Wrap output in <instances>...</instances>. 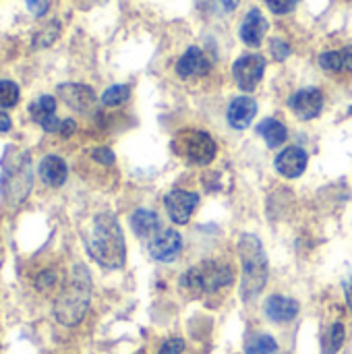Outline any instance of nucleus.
I'll return each mask as SVG.
<instances>
[{
    "label": "nucleus",
    "mask_w": 352,
    "mask_h": 354,
    "mask_svg": "<svg viewBox=\"0 0 352 354\" xmlns=\"http://www.w3.org/2000/svg\"><path fill=\"white\" fill-rule=\"evenodd\" d=\"M183 351H185V340L172 338V340H168V342L162 344V348H160L158 354H183Z\"/></svg>",
    "instance_id": "obj_30"
},
{
    "label": "nucleus",
    "mask_w": 352,
    "mask_h": 354,
    "mask_svg": "<svg viewBox=\"0 0 352 354\" xmlns=\"http://www.w3.org/2000/svg\"><path fill=\"white\" fill-rule=\"evenodd\" d=\"M91 301V276L83 263H77L66 282L60 288V295L54 303V317L58 324L73 328L83 322Z\"/></svg>",
    "instance_id": "obj_2"
},
{
    "label": "nucleus",
    "mask_w": 352,
    "mask_h": 354,
    "mask_svg": "<svg viewBox=\"0 0 352 354\" xmlns=\"http://www.w3.org/2000/svg\"><path fill=\"white\" fill-rule=\"evenodd\" d=\"M147 251H149L151 259L170 263L183 251V236L176 230H160L154 239H149Z\"/></svg>",
    "instance_id": "obj_9"
},
{
    "label": "nucleus",
    "mask_w": 352,
    "mask_h": 354,
    "mask_svg": "<svg viewBox=\"0 0 352 354\" xmlns=\"http://www.w3.org/2000/svg\"><path fill=\"white\" fill-rule=\"evenodd\" d=\"M25 2H27V8L31 10V15H35V17H44L48 10V0H25Z\"/></svg>",
    "instance_id": "obj_32"
},
{
    "label": "nucleus",
    "mask_w": 352,
    "mask_h": 354,
    "mask_svg": "<svg viewBox=\"0 0 352 354\" xmlns=\"http://www.w3.org/2000/svg\"><path fill=\"white\" fill-rule=\"evenodd\" d=\"M172 149L176 156H180L197 166H207L210 162H214L216 151H218L212 135L205 131H195V129L180 131L172 141Z\"/></svg>",
    "instance_id": "obj_6"
},
{
    "label": "nucleus",
    "mask_w": 352,
    "mask_h": 354,
    "mask_svg": "<svg viewBox=\"0 0 352 354\" xmlns=\"http://www.w3.org/2000/svg\"><path fill=\"white\" fill-rule=\"evenodd\" d=\"M257 133L263 137L268 147H280L286 141V127L280 120H276V118H266L257 127Z\"/></svg>",
    "instance_id": "obj_19"
},
{
    "label": "nucleus",
    "mask_w": 352,
    "mask_h": 354,
    "mask_svg": "<svg viewBox=\"0 0 352 354\" xmlns=\"http://www.w3.org/2000/svg\"><path fill=\"white\" fill-rule=\"evenodd\" d=\"M342 344H344V326H342V324H334V326L330 328V334L326 336L324 354H336L340 351Z\"/></svg>",
    "instance_id": "obj_23"
},
{
    "label": "nucleus",
    "mask_w": 352,
    "mask_h": 354,
    "mask_svg": "<svg viewBox=\"0 0 352 354\" xmlns=\"http://www.w3.org/2000/svg\"><path fill=\"white\" fill-rule=\"evenodd\" d=\"M270 50H272V56L276 58V60H286L288 56H290V46L284 41V39H272V44H270Z\"/></svg>",
    "instance_id": "obj_29"
},
{
    "label": "nucleus",
    "mask_w": 352,
    "mask_h": 354,
    "mask_svg": "<svg viewBox=\"0 0 352 354\" xmlns=\"http://www.w3.org/2000/svg\"><path fill=\"white\" fill-rule=\"evenodd\" d=\"M87 253L106 270H118L124 266L127 247L120 224L112 214H100L93 218L91 228L85 236Z\"/></svg>",
    "instance_id": "obj_1"
},
{
    "label": "nucleus",
    "mask_w": 352,
    "mask_h": 354,
    "mask_svg": "<svg viewBox=\"0 0 352 354\" xmlns=\"http://www.w3.org/2000/svg\"><path fill=\"white\" fill-rule=\"evenodd\" d=\"M10 127H12V122H10V118H8V114L0 112V133L10 131Z\"/></svg>",
    "instance_id": "obj_36"
},
{
    "label": "nucleus",
    "mask_w": 352,
    "mask_h": 354,
    "mask_svg": "<svg viewBox=\"0 0 352 354\" xmlns=\"http://www.w3.org/2000/svg\"><path fill=\"white\" fill-rule=\"evenodd\" d=\"M164 203L174 224H187L199 203V195L189 191H172L170 195H166Z\"/></svg>",
    "instance_id": "obj_11"
},
{
    "label": "nucleus",
    "mask_w": 352,
    "mask_h": 354,
    "mask_svg": "<svg viewBox=\"0 0 352 354\" xmlns=\"http://www.w3.org/2000/svg\"><path fill=\"white\" fill-rule=\"evenodd\" d=\"M29 114H31V118L41 127L44 122H48L50 118L56 116V100H54L52 95H39L37 100L31 102Z\"/></svg>",
    "instance_id": "obj_20"
},
{
    "label": "nucleus",
    "mask_w": 352,
    "mask_h": 354,
    "mask_svg": "<svg viewBox=\"0 0 352 354\" xmlns=\"http://www.w3.org/2000/svg\"><path fill=\"white\" fill-rule=\"evenodd\" d=\"M239 2L241 0H216V8H220V12H232Z\"/></svg>",
    "instance_id": "obj_35"
},
{
    "label": "nucleus",
    "mask_w": 352,
    "mask_h": 354,
    "mask_svg": "<svg viewBox=\"0 0 352 354\" xmlns=\"http://www.w3.org/2000/svg\"><path fill=\"white\" fill-rule=\"evenodd\" d=\"M239 251L243 263L241 295L245 301H251L263 290L268 282V257L263 253L261 241L255 234H243L239 243Z\"/></svg>",
    "instance_id": "obj_4"
},
{
    "label": "nucleus",
    "mask_w": 352,
    "mask_h": 354,
    "mask_svg": "<svg viewBox=\"0 0 352 354\" xmlns=\"http://www.w3.org/2000/svg\"><path fill=\"white\" fill-rule=\"evenodd\" d=\"M58 97L71 108L81 114H89L95 108V91L83 83H62L56 89Z\"/></svg>",
    "instance_id": "obj_8"
},
{
    "label": "nucleus",
    "mask_w": 352,
    "mask_h": 354,
    "mask_svg": "<svg viewBox=\"0 0 352 354\" xmlns=\"http://www.w3.org/2000/svg\"><path fill=\"white\" fill-rule=\"evenodd\" d=\"M75 131H77V124H75V120H71V118H64V120H62V124H60V131H58V133H60L62 137H71Z\"/></svg>",
    "instance_id": "obj_34"
},
{
    "label": "nucleus",
    "mask_w": 352,
    "mask_h": 354,
    "mask_svg": "<svg viewBox=\"0 0 352 354\" xmlns=\"http://www.w3.org/2000/svg\"><path fill=\"white\" fill-rule=\"evenodd\" d=\"M299 303L295 299H288V297H280V295H274L268 299L263 311L268 315V319H272L274 324H286V322H293L297 315H299Z\"/></svg>",
    "instance_id": "obj_16"
},
{
    "label": "nucleus",
    "mask_w": 352,
    "mask_h": 354,
    "mask_svg": "<svg viewBox=\"0 0 352 354\" xmlns=\"http://www.w3.org/2000/svg\"><path fill=\"white\" fill-rule=\"evenodd\" d=\"M19 102V87L12 81L0 79V108H15Z\"/></svg>",
    "instance_id": "obj_24"
},
{
    "label": "nucleus",
    "mask_w": 352,
    "mask_h": 354,
    "mask_svg": "<svg viewBox=\"0 0 352 354\" xmlns=\"http://www.w3.org/2000/svg\"><path fill=\"white\" fill-rule=\"evenodd\" d=\"M342 52V73H352V46H346Z\"/></svg>",
    "instance_id": "obj_33"
},
{
    "label": "nucleus",
    "mask_w": 352,
    "mask_h": 354,
    "mask_svg": "<svg viewBox=\"0 0 352 354\" xmlns=\"http://www.w3.org/2000/svg\"><path fill=\"white\" fill-rule=\"evenodd\" d=\"M56 284H58V276H56V272H52V270H46V272H41V274L35 278V288H37L39 292H50Z\"/></svg>",
    "instance_id": "obj_27"
},
{
    "label": "nucleus",
    "mask_w": 352,
    "mask_h": 354,
    "mask_svg": "<svg viewBox=\"0 0 352 354\" xmlns=\"http://www.w3.org/2000/svg\"><path fill=\"white\" fill-rule=\"evenodd\" d=\"M93 160H98L100 164H104V166H110V164H114V153H112V149H108V147H98V149H93Z\"/></svg>",
    "instance_id": "obj_31"
},
{
    "label": "nucleus",
    "mask_w": 352,
    "mask_h": 354,
    "mask_svg": "<svg viewBox=\"0 0 352 354\" xmlns=\"http://www.w3.org/2000/svg\"><path fill=\"white\" fill-rule=\"evenodd\" d=\"M58 33H60V25H58L56 21L48 23V25L35 35V39H33L35 48H46V46H50V44L58 37Z\"/></svg>",
    "instance_id": "obj_25"
},
{
    "label": "nucleus",
    "mask_w": 352,
    "mask_h": 354,
    "mask_svg": "<svg viewBox=\"0 0 352 354\" xmlns=\"http://www.w3.org/2000/svg\"><path fill=\"white\" fill-rule=\"evenodd\" d=\"M37 172H39L41 183H44L46 187H52V189L62 187L64 180H66V174H68L64 160L58 158V156H46V158L39 162V170H37Z\"/></svg>",
    "instance_id": "obj_17"
},
{
    "label": "nucleus",
    "mask_w": 352,
    "mask_h": 354,
    "mask_svg": "<svg viewBox=\"0 0 352 354\" xmlns=\"http://www.w3.org/2000/svg\"><path fill=\"white\" fill-rule=\"evenodd\" d=\"M288 106L301 120H311L324 108V93L317 87H305L288 100Z\"/></svg>",
    "instance_id": "obj_10"
},
{
    "label": "nucleus",
    "mask_w": 352,
    "mask_h": 354,
    "mask_svg": "<svg viewBox=\"0 0 352 354\" xmlns=\"http://www.w3.org/2000/svg\"><path fill=\"white\" fill-rule=\"evenodd\" d=\"M263 71H266V58L261 54L241 56L232 66L234 81L243 91H253L257 87V83L261 81Z\"/></svg>",
    "instance_id": "obj_7"
},
{
    "label": "nucleus",
    "mask_w": 352,
    "mask_h": 354,
    "mask_svg": "<svg viewBox=\"0 0 352 354\" xmlns=\"http://www.w3.org/2000/svg\"><path fill=\"white\" fill-rule=\"evenodd\" d=\"M307 151L301 147H286L276 158V170L286 178H299L307 170Z\"/></svg>",
    "instance_id": "obj_14"
},
{
    "label": "nucleus",
    "mask_w": 352,
    "mask_h": 354,
    "mask_svg": "<svg viewBox=\"0 0 352 354\" xmlns=\"http://www.w3.org/2000/svg\"><path fill=\"white\" fill-rule=\"evenodd\" d=\"M131 89L127 85H112L102 93V104L104 106H120L129 100Z\"/></svg>",
    "instance_id": "obj_22"
},
{
    "label": "nucleus",
    "mask_w": 352,
    "mask_h": 354,
    "mask_svg": "<svg viewBox=\"0 0 352 354\" xmlns=\"http://www.w3.org/2000/svg\"><path fill=\"white\" fill-rule=\"evenodd\" d=\"M212 71V62L205 56V52L197 46H191L176 62V75L183 79L191 77H203Z\"/></svg>",
    "instance_id": "obj_12"
},
{
    "label": "nucleus",
    "mask_w": 352,
    "mask_h": 354,
    "mask_svg": "<svg viewBox=\"0 0 352 354\" xmlns=\"http://www.w3.org/2000/svg\"><path fill=\"white\" fill-rule=\"evenodd\" d=\"M232 270L226 263L218 261H203L191 270H187L180 276V288L189 292L191 297L199 295H214L220 288L228 286L232 282Z\"/></svg>",
    "instance_id": "obj_5"
},
{
    "label": "nucleus",
    "mask_w": 352,
    "mask_h": 354,
    "mask_svg": "<svg viewBox=\"0 0 352 354\" xmlns=\"http://www.w3.org/2000/svg\"><path fill=\"white\" fill-rule=\"evenodd\" d=\"M344 295H346V305H349V309L352 311V276L351 280L344 282Z\"/></svg>",
    "instance_id": "obj_37"
},
{
    "label": "nucleus",
    "mask_w": 352,
    "mask_h": 354,
    "mask_svg": "<svg viewBox=\"0 0 352 354\" xmlns=\"http://www.w3.org/2000/svg\"><path fill=\"white\" fill-rule=\"evenodd\" d=\"M319 66L330 71V73H342V52L340 50H330L319 56Z\"/></svg>",
    "instance_id": "obj_26"
},
{
    "label": "nucleus",
    "mask_w": 352,
    "mask_h": 354,
    "mask_svg": "<svg viewBox=\"0 0 352 354\" xmlns=\"http://www.w3.org/2000/svg\"><path fill=\"white\" fill-rule=\"evenodd\" d=\"M301 0H266L268 8L274 12V15H288L290 10L297 8Z\"/></svg>",
    "instance_id": "obj_28"
},
{
    "label": "nucleus",
    "mask_w": 352,
    "mask_h": 354,
    "mask_svg": "<svg viewBox=\"0 0 352 354\" xmlns=\"http://www.w3.org/2000/svg\"><path fill=\"white\" fill-rule=\"evenodd\" d=\"M131 228L139 239H154L160 232V218L156 212L137 209L131 216Z\"/></svg>",
    "instance_id": "obj_18"
},
{
    "label": "nucleus",
    "mask_w": 352,
    "mask_h": 354,
    "mask_svg": "<svg viewBox=\"0 0 352 354\" xmlns=\"http://www.w3.org/2000/svg\"><path fill=\"white\" fill-rule=\"evenodd\" d=\"M276 351H278V344L268 334H257L247 344V354H274Z\"/></svg>",
    "instance_id": "obj_21"
},
{
    "label": "nucleus",
    "mask_w": 352,
    "mask_h": 354,
    "mask_svg": "<svg viewBox=\"0 0 352 354\" xmlns=\"http://www.w3.org/2000/svg\"><path fill=\"white\" fill-rule=\"evenodd\" d=\"M31 187H33V172H31L29 153L6 149V156L2 160V174H0L2 197L10 205H19L31 193Z\"/></svg>",
    "instance_id": "obj_3"
},
{
    "label": "nucleus",
    "mask_w": 352,
    "mask_h": 354,
    "mask_svg": "<svg viewBox=\"0 0 352 354\" xmlns=\"http://www.w3.org/2000/svg\"><path fill=\"white\" fill-rule=\"evenodd\" d=\"M266 33H268V21L263 12L259 8H251L241 25V39L251 48H259L263 44Z\"/></svg>",
    "instance_id": "obj_13"
},
{
    "label": "nucleus",
    "mask_w": 352,
    "mask_h": 354,
    "mask_svg": "<svg viewBox=\"0 0 352 354\" xmlns=\"http://www.w3.org/2000/svg\"><path fill=\"white\" fill-rule=\"evenodd\" d=\"M255 114H257V104H255V100L241 95V97H234V100L230 102L228 112H226V118H228V124H230L232 129L243 131V129H247V127L251 124V120L255 118Z\"/></svg>",
    "instance_id": "obj_15"
}]
</instances>
